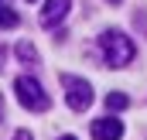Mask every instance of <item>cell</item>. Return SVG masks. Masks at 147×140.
<instances>
[{"label": "cell", "instance_id": "obj_1", "mask_svg": "<svg viewBox=\"0 0 147 140\" xmlns=\"http://www.w3.org/2000/svg\"><path fill=\"white\" fill-rule=\"evenodd\" d=\"M99 51H103V62L110 65V69H123V65H130L134 62V55H137V48H134V41L123 34V31H103L99 38Z\"/></svg>", "mask_w": 147, "mask_h": 140}, {"label": "cell", "instance_id": "obj_2", "mask_svg": "<svg viewBox=\"0 0 147 140\" xmlns=\"http://www.w3.org/2000/svg\"><path fill=\"white\" fill-rule=\"evenodd\" d=\"M14 92H17V103L24 106V109H31V113H45L51 106L48 92L41 89V82L31 79V75H17L14 79Z\"/></svg>", "mask_w": 147, "mask_h": 140}, {"label": "cell", "instance_id": "obj_3", "mask_svg": "<svg viewBox=\"0 0 147 140\" xmlns=\"http://www.w3.org/2000/svg\"><path fill=\"white\" fill-rule=\"evenodd\" d=\"M62 85H65V103H69V109L82 113V109L92 106V85H89L86 79H79V75H62Z\"/></svg>", "mask_w": 147, "mask_h": 140}, {"label": "cell", "instance_id": "obj_4", "mask_svg": "<svg viewBox=\"0 0 147 140\" xmlns=\"http://www.w3.org/2000/svg\"><path fill=\"white\" fill-rule=\"evenodd\" d=\"M72 0H45V10H41V28H55L65 21Z\"/></svg>", "mask_w": 147, "mask_h": 140}, {"label": "cell", "instance_id": "obj_5", "mask_svg": "<svg viewBox=\"0 0 147 140\" xmlns=\"http://www.w3.org/2000/svg\"><path fill=\"white\" fill-rule=\"evenodd\" d=\"M120 137H123V123L116 116L92 120V140H120Z\"/></svg>", "mask_w": 147, "mask_h": 140}, {"label": "cell", "instance_id": "obj_6", "mask_svg": "<svg viewBox=\"0 0 147 140\" xmlns=\"http://www.w3.org/2000/svg\"><path fill=\"white\" fill-rule=\"evenodd\" d=\"M130 106V96L127 92H110L106 96V109H113V113H120V109H127Z\"/></svg>", "mask_w": 147, "mask_h": 140}, {"label": "cell", "instance_id": "obj_7", "mask_svg": "<svg viewBox=\"0 0 147 140\" xmlns=\"http://www.w3.org/2000/svg\"><path fill=\"white\" fill-rule=\"evenodd\" d=\"M17 58H21L24 65H38V51H34V44L21 41V44H17Z\"/></svg>", "mask_w": 147, "mask_h": 140}, {"label": "cell", "instance_id": "obj_8", "mask_svg": "<svg viewBox=\"0 0 147 140\" xmlns=\"http://www.w3.org/2000/svg\"><path fill=\"white\" fill-rule=\"evenodd\" d=\"M17 24H21L17 10H10V7H0V28H17Z\"/></svg>", "mask_w": 147, "mask_h": 140}, {"label": "cell", "instance_id": "obj_9", "mask_svg": "<svg viewBox=\"0 0 147 140\" xmlns=\"http://www.w3.org/2000/svg\"><path fill=\"white\" fill-rule=\"evenodd\" d=\"M14 140H31V133H28V130H17V133H14Z\"/></svg>", "mask_w": 147, "mask_h": 140}, {"label": "cell", "instance_id": "obj_10", "mask_svg": "<svg viewBox=\"0 0 147 140\" xmlns=\"http://www.w3.org/2000/svg\"><path fill=\"white\" fill-rule=\"evenodd\" d=\"M0 69H3V48H0Z\"/></svg>", "mask_w": 147, "mask_h": 140}, {"label": "cell", "instance_id": "obj_11", "mask_svg": "<svg viewBox=\"0 0 147 140\" xmlns=\"http://www.w3.org/2000/svg\"><path fill=\"white\" fill-rule=\"evenodd\" d=\"M58 140H75V137H58Z\"/></svg>", "mask_w": 147, "mask_h": 140}, {"label": "cell", "instance_id": "obj_12", "mask_svg": "<svg viewBox=\"0 0 147 140\" xmlns=\"http://www.w3.org/2000/svg\"><path fill=\"white\" fill-rule=\"evenodd\" d=\"M0 7H7V0H0Z\"/></svg>", "mask_w": 147, "mask_h": 140}, {"label": "cell", "instance_id": "obj_13", "mask_svg": "<svg viewBox=\"0 0 147 140\" xmlns=\"http://www.w3.org/2000/svg\"><path fill=\"white\" fill-rule=\"evenodd\" d=\"M110 3H120V0H110Z\"/></svg>", "mask_w": 147, "mask_h": 140}, {"label": "cell", "instance_id": "obj_14", "mask_svg": "<svg viewBox=\"0 0 147 140\" xmlns=\"http://www.w3.org/2000/svg\"><path fill=\"white\" fill-rule=\"evenodd\" d=\"M0 113H3V103H0Z\"/></svg>", "mask_w": 147, "mask_h": 140}, {"label": "cell", "instance_id": "obj_15", "mask_svg": "<svg viewBox=\"0 0 147 140\" xmlns=\"http://www.w3.org/2000/svg\"><path fill=\"white\" fill-rule=\"evenodd\" d=\"M28 3H34V0H28Z\"/></svg>", "mask_w": 147, "mask_h": 140}]
</instances>
